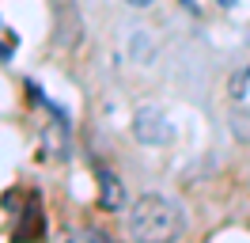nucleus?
Listing matches in <instances>:
<instances>
[{"label":"nucleus","mask_w":250,"mask_h":243,"mask_svg":"<svg viewBox=\"0 0 250 243\" xmlns=\"http://www.w3.org/2000/svg\"><path fill=\"white\" fill-rule=\"evenodd\" d=\"M182 224H186L182 209L163 194H144L129 209V232H133V240H171V236L182 232Z\"/></svg>","instance_id":"nucleus-1"},{"label":"nucleus","mask_w":250,"mask_h":243,"mask_svg":"<svg viewBox=\"0 0 250 243\" xmlns=\"http://www.w3.org/2000/svg\"><path fill=\"white\" fill-rule=\"evenodd\" d=\"M133 137H137L141 145H148V148H156V145H167L174 137V125L159 106H141V110L133 114Z\"/></svg>","instance_id":"nucleus-2"},{"label":"nucleus","mask_w":250,"mask_h":243,"mask_svg":"<svg viewBox=\"0 0 250 243\" xmlns=\"http://www.w3.org/2000/svg\"><path fill=\"white\" fill-rule=\"evenodd\" d=\"M95 179H99V205H103L106 213L125 209V186H122V179H118L110 167H95Z\"/></svg>","instance_id":"nucleus-3"},{"label":"nucleus","mask_w":250,"mask_h":243,"mask_svg":"<svg viewBox=\"0 0 250 243\" xmlns=\"http://www.w3.org/2000/svg\"><path fill=\"white\" fill-rule=\"evenodd\" d=\"M53 42L64 46V49H72L80 42V12L72 0H61L57 4V30H53Z\"/></svg>","instance_id":"nucleus-4"},{"label":"nucleus","mask_w":250,"mask_h":243,"mask_svg":"<svg viewBox=\"0 0 250 243\" xmlns=\"http://www.w3.org/2000/svg\"><path fill=\"white\" fill-rule=\"evenodd\" d=\"M46 145H49V156H57V160H68V137H61V122L46 125Z\"/></svg>","instance_id":"nucleus-5"},{"label":"nucleus","mask_w":250,"mask_h":243,"mask_svg":"<svg viewBox=\"0 0 250 243\" xmlns=\"http://www.w3.org/2000/svg\"><path fill=\"white\" fill-rule=\"evenodd\" d=\"M231 133L239 141H250V110H235L231 114Z\"/></svg>","instance_id":"nucleus-6"},{"label":"nucleus","mask_w":250,"mask_h":243,"mask_svg":"<svg viewBox=\"0 0 250 243\" xmlns=\"http://www.w3.org/2000/svg\"><path fill=\"white\" fill-rule=\"evenodd\" d=\"M247 80H250V73H247V76L239 73V76H235V80H231V95H235V99H243V91H247V88H243V84H247Z\"/></svg>","instance_id":"nucleus-7"},{"label":"nucleus","mask_w":250,"mask_h":243,"mask_svg":"<svg viewBox=\"0 0 250 243\" xmlns=\"http://www.w3.org/2000/svg\"><path fill=\"white\" fill-rule=\"evenodd\" d=\"M133 49H137V61H148V57H144V53H148V38H144V34L133 38Z\"/></svg>","instance_id":"nucleus-8"},{"label":"nucleus","mask_w":250,"mask_h":243,"mask_svg":"<svg viewBox=\"0 0 250 243\" xmlns=\"http://www.w3.org/2000/svg\"><path fill=\"white\" fill-rule=\"evenodd\" d=\"M125 4H133V8H148L152 0H125Z\"/></svg>","instance_id":"nucleus-9"},{"label":"nucleus","mask_w":250,"mask_h":243,"mask_svg":"<svg viewBox=\"0 0 250 243\" xmlns=\"http://www.w3.org/2000/svg\"><path fill=\"white\" fill-rule=\"evenodd\" d=\"M12 57V49H8V46H0V61H8Z\"/></svg>","instance_id":"nucleus-10"}]
</instances>
